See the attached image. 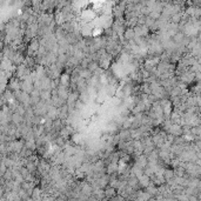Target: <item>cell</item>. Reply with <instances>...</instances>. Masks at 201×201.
Listing matches in <instances>:
<instances>
[{
  "instance_id": "1",
  "label": "cell",
  "mask_w": 201,
  "mask_h": 201,
  "mask_svg": "<svg viewBox=\"0 0 201 201\" xmlns=\"http://www.w3.org/2000/svg\"><path fill=\"white\" fill-rule=\"evenodd\" d=\"M75 14L84 34H102L112 24L114 0H75Z\"/></svg>"
}]
</instances>
